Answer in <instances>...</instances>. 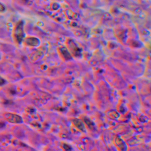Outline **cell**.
<instances>
[{
  "label": "cell",
  "mask_w": 151,
  "mask_h": 151,
  "mask_svg": "<svg viewBox=\"0 0 151 151\" xmlns=\"http://www.w3.org/2000/svg\"><path fill=\"white\" fill-rule=\"evenodd\" d=\"M6 120L13 124H20L22 122V119L19 115L13 113H7L4 114Z\"/></svg>",
  "instance_id": "6da1fadb"
},
{
  "label": "cell",
  "mask_w": 151,
  "mask_h": 151,
  "mask_svg": "<svg viewBox=\"0 0 151 151\" xmlns=\"http://www.w3.org/2000/svg\"><path fill=\"white\" fill-rule=\"evenodd\" d=\"M23 24L21 22L18 25L16 31V37L17 40L19 42H21L23 38L24 37V33L23 31Z\"/></svg>",
  "instance_id": "7a4b0ae2"
},
{
  "label": "cell",
  "mask_w": 151,
  "mask_h": 151,
  "mask_svg": "<svg viewBox=\"0 0 151 151\" xmlns=\"http://www.w3.org/2000/svg\"><path fill=\"white\" fill-rule=\"evenodd\" d=\"M73 122L78 129H80L81 131H84V124H83V122H81V120L76 119H74Z\"/></svg>",
  "instance_id": "3957f363"
},
{
  "label": "cell",
  "mask_w": 151,
  "mask_h": 151,
  "mask_svg": "<svg viewBox=\"0 0 151 151\" xmlns=\"http://www.w3.org/2000/svg\"><path fill=\"white\" fill-rule=\"evenodd\" d=\"M27 43L28 45H32V46H36L38 44V40L36 38H29L27 40Z\"/></svg>",
  "instance_id": "277c9868"
},
{
  "label": "cell",
  "mask_w": 151,
  "mask_h": 151,
  "mask_svg": "<svg viewBox=\"0 0 151 151\" xmlns=\"http://www.w3.org/2000/svg\"><path fill=\"white\" fill-rule=\"evenodd\" d=\"M62 53L64 57H65V58L66 60H70L71 59V56H70V54L69 53V52L67 50V49H65V48H63L62 49Z\"/></svg>",
  "instance_id": "5b68a950"
},
{
  "label": "cell",
  "mask_w": 151,
  "mask_h": 151,
  "mask_svg": "<svg viewBox=\"0 0 151 151\" xmlns=\"http://www.w3.org/2000/svg\"><path fill=\"white\" fill-rule=\"evenodd\" d=\"M5 83V80L3 79L1 77H0V85H3Z\"/></svg>",
  "instance_id": "8992f818"
},
{
  "label": "cell",
  "mask_w": 151,
  "mask_h": 151,
  "mask_svg": "<svg viewBox=\"0 0 151 151\" xmlns=\"http://www.w3.org/2000/svg\"><path fill=\"white\" fill-rule=\"evenodd\" d=\"M64 148L66 150H70V149L71 148H70V146H68V145H64Z\"/></svg>",
  "instance_id": "52a82bcc"
},
{
  "label": "cell",
  "mask_w": 151,
  "mask_h": 151,
  "mask_svg": "<svg viewBox=\"0 0 151 151\" xmlns=\"http://www.w3.org/2000/svg\"><path fill=\"white\" fill-rule=\"evenodd\" d=\"M5 125V124H4V122H0V129L4 127Z\"/></svg>",
  "instance_id": "ba28073f"
},
{
  "label": "cell",
  "mask_w": 151,
  "mask_h": 151,
  "mask_svg": "<svg viewBox=\"0 0 151 151\" xmlns=\"http://www.w3.org/2000/svg\"><path fill=\"white\" fill-rule=\"evenodd\" d=\"M4 10V7H3V6L1 4H0V11H2Z\"/></svg>",
  "instance_id": "9c48e42d"
}]
</instances>
